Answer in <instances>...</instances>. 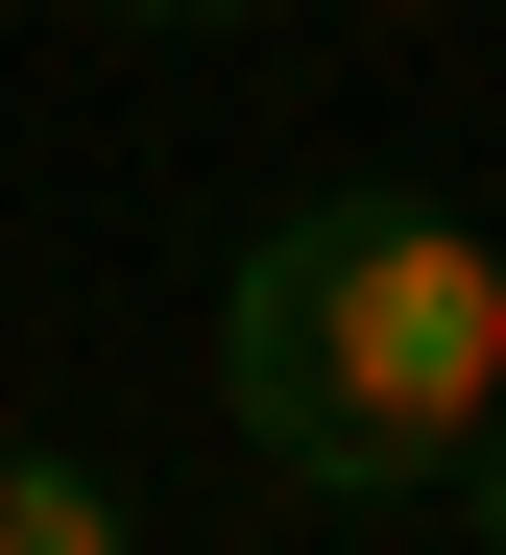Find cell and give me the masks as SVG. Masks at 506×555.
Here are the masks:
<instances>
[{
  "mask_svg": "<svg viewBox=\"0 0 506 555\" xmlns=\"http://www.w3.org/2000/svg\"><path fill=\"white\" fill-rule=\"evenodd\" d=\"M362 25H458V0H362Z\"/></svg>",
  "mask_w": 506,
  "mask_h": 555,
  "instance_id": "5b68a950",
  "label": "cell"
},
{
  "mask_svg": "<svg viewBox=\"0 0 506 555\" xmlns=\"http://www.w3.org/2000/svg\"><path fill=\"white\" fill-rule=\"evenodd\" d=\"M121 25H265V0H121Z\"/></svg>",
  "mask_w": 506,
  "mask_h": 555,
  "instance_id": "277c9868",
  "label": "cell"
},
{
  "mask_svg": "<svg viewBox=\"0 0 506 555\" xmlns=\"http://www.w3.org/2000/svg\"><path fill=\"white\" fill-rule=\"evenodd\" d=\"M0 555H145V531H121V483L73 435H0Z\"/></svg>",
  "mask_w": 506,
  "mask_h": 555,
  "instance_id": "7a4b0ae2",
  "label": "cell"
},
{
  "mask_svg": "<svg viewBox=\"0 0 506 555\" xmlns=\"http://www.w3.org/2000/svg\"><path fill=\"white\" fill-rule=\"evenodd\" d=\"M458 507H482V555H506V411H482V435H458Z\"/></svg>",
  "mask_w": 506,
  "mask_h": 555,
  "instance_id": "3957f363",
  "label": "cell"
},
{
  "mask_svg": "<svg viewBox=\"0 0 506 555\" xmlns=\"http://www.w3.org/2000/svg\"><path fill=\"white\" fill-rule=\"evenodd\" d=\"M218 411L314 507H434L506 411V218L458 194H289L218 291Z\"/></svg>",
  "mask_w": 506,
  "mask_h": 555,
  "instance_id": "6da1fadb",
  "label": "cell"
}]
</instances>
